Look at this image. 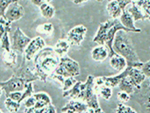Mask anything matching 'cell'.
Wrapping results in <instances>:
<instances>
[{
    "mask_svg": "<svg viewBox=\"0 0 150 113\" xmlns=\"http://www.w3.org/2000/svg\"><path fill=\"white\" fill-rule=\"evenodd\" d=\"M60 58L52 47H45L40 50L35 56L33 63L38 80L46 82L48 78L51 77L60 63Z\"/></svg>",
    "mask_w": 150,
    "mask_h": 113,
    "instance_id": "obj_1",
    "label": "cell"
},
{
    "mask_svg": "<svg viewBox=\"0 0 150 113\" xmlns=\"http://www.w3.org/2000/svg\"><path fill=\"white\" fill-rule=\"evenodd\" d=\"M119 31H124L126 32H134L133 31L125 28L119 19H111L101 23L98 26V31L93 39V42L99 46H105L110 49V57L116 53L113 50V42L115 36Z\"/></svg>",
    "mask_w": 150,
    "mask_h": 113,
    "instance_id": "obj_2",
    "label": "cell"
},
{
    "mask_svg": "<svg viewBox=\"0 0 150 113\" xmlns=\"http://www.w3.org/2000/svg\"><path fill=\"white\" fill-rule=\"evenodd\" d=\"M113 50L116 54L124 56L127 62V67L141 69L143 64L134 48L132 42L126 31H119L115 36Z\"/></svg>",
    "mask_w": 150,
    "mask_h": 113,
    "instance_id": "obj_3",
    "label": "cell"
},
{
    "mask_svg": "<svg viewBox=\"0 0 150 113\" xmlns=\"http://www.w3.org/2000/svg\"><path fill=\"white\" fill-rule=\"evenodd\" d=\"M78 100L86 103L88 109H96L100 107L98 96L95 90V79L92 75H88L86 81L81 83Z\"/></svg>",
    "mask_w": 150,
    "mask_h": 113,
    "instance_id": "obj_4",
    "label": "cell"
},
{
    "mask_svg": "<svg viewBox=\"0 0 150 113\" xmlns=\"http://www.w3.org/2000/svg\"><path fill=\"white\" fill-rule=\"evenodd\" d=\"M81 73L79 64L70 56H64L60 58V63L56 68L53 74L64 78L76 77Z\"/></svg>",
    "mask_w": 150,
    "mask_h": 113,
    "instance_id": "obj_5",
    "label": "cell"
},
{
    "mask_svg": "<svg viewBox=\"0 0 150 113\" xmlns=\"http://www.w3.org/2000/svg\"><path fill=\"white\" fill-rule=\"evenodd\" d=\"M131 99L141 106L143 113H150V82H143L142 88L131 95Z\"/></svg>",
    "mask_w": 150,
    "mask_h": 113,
    "instance_id": "obj_6",
    "label": "cell"
},
{
    "mask_svg": "<svg viewBox=\"0 0 150 113\" xmlns=\"http://www.w3.org/2000/svg\"><path fill=\"white\" fill-rule=\"evenodd\" d=\"M28 82L22 78L19 77L15 74L12 75L6 81H2L0 83L2 91L6 94V97L13 92H22L27 88Z\"/></svg>",
    "mask_w": 150,
    "mask_h": 113,
    "instance_id": "obj_7",
    "label": "cell"
},
{
    "mask_svg": "<svg viewBox=\"0 0 150 113\" xmlns=\"http://www.w3.org/2000/svg\"><path fill=\"white\" fill-rule=\"evenodd\" d=\"M31 41V39L23 32L20 28L15 30L12 39L11 49L17 54H23L24 50Z\"/></svg>",
    "mask_w": 150,
    "mask_h": 113,
    "instance_id": "obj_8",
    "label": "cell"
},
{
    "mask_svg": "<svg viewBox=\"0 0 150 113\" xmlns=\"http://www.w3.org/2000/svg\"><path fill=\"white\" fill-rule=\"evenodd\" d=\"M27 62H28V61L23 56L21 65L13 68L14 74L19 77L23 79L28 83L38 80V78L37 75H35V71H34V67L30 68L29 64H28Z\"/></svg>",
    "mask_w": 150,
    "mask_h": 113,
    "instance_id": "obj_9",
    "label": "cell"
},
{
    "mask_svg": "<svg viewBox=\"0 0 150 113\" xmlns=\"http://www.w3.org/2000/svg\"><path fill=\"white\" fill-rule=\"evenodd\" d=\"M45 46V42L42 38L38 36L31 39L30 42L28 44L27 48L24 50V54L23 56L28 61H30L32 59L35 58L36 54L44 49Z\"/></svg>",
    "mask_w": 150,
    "mask_h": 113,
    "instance_id": "obj_10",
    "label": "cell"
},
{
    "mask_svg": "<svg viewBox=\"0 0 150 113\" xmlns=\"http://www.w3.org/2000/svg\"><path fill=\"white\" fill-rule=\"evenodd\" d=\"M87 33V28L85 26L78 25L73 28L67 33V40L73 46H80L83 42Z\"/></svg>",
    "mask_w": 150,
    "mask_h": 113,
    "instance_id": "obj_11",
    "label": "cell"
},
{
    "mask_svg": "<svg viewBox=\"0 0 150 113\" xmlns=\"http://www.w3.org/2000/svg\"><path fill=\"white\" fill-rule=\"evenodd\" d=\"M24 16V9L23 7L21 4H19L18 2L12 3L6 11L5 13L4 17L7 19L10 22H14L21 19Z\"/></svg>",
    "mask_w": 150,
    "mask_h": 113,
    "instance_id": "obj_12",
    "label": "cell"
},
{
    "mask_svg": "<svg viewBox=\"0 0 150 113\" xmlns=\"http://www.w3.org/2000/svg\"><path fill=\"white\" fill-rule=\"evenodd\" d=\"M129 68L130 69H129L128 76L130 77L134 85L135 86L136 89L138 90L142 88V85L145 81L146 75L139 68H132V67H129Z\"/></svg>",
    "mask_w": 150,
    "mask_h": 113,
    "instance_id": "obj_13",
    "label": "cell"
},
{
    "mask_svg": "<svg viewBox=\"0 0 150 113\" xmlns=\"http://www.w3.org/2000/svg\"><path fill=\"white\" fill-rule=\"evenodd\" d=\"M67 110L73 111L74 113H84L88 111V107L86 103L79 100H71L62 108L61 112Z\"/></svg>",
    "mask_w": 150,
    "mask_h": 113,
    "instance_id": "obj_14",
    "label": "cell"
},
{
    "mask_svg": "<svg viewBox=\"0 0 150 113\" xmlns=\"http://www.w3.org/2000/svg\"><path fill=\"white\" fill-rule=\"evenodd\" d=\"M129 69H130V68L127 67L122 72H120L118 75H114V76H103L104 77V85L109 87H111V88L118 87L120 82H121V80L128 75Z\"/></svg>",
    "mask_w": 150,
    "mask_h": 113,
    "instance_id": "obj_15",
    "label": "cell"
},
{
    "mask_svg": "<svg viewBox=\"0 0 150 113\" xmlns=\"http://www.w3.org/2000/svg\"><path fill=\"white\" fill-rule=\"evenodd\" d=\"M120 21L121 24L125 27V28H128L132 30L134 33H140L142 31L140 28H137L134 25V21L133 17L129 13L128 10H124L122 12L121 16H120Z\"/></svg>",
    "mask_w": 150,
    "mask_h": 113,
    "instance_id": "obj_16",
    "label": "cell"
},
{
    "mask_svg": "<svg viewBox=\"0 0 150 113\" xmlns=\"http://www.w3.org/2000/svg\"><path fill=\"white\" fill-rule=\"evenodd\" d=\"M110 56V49L105 46H98L92 49L91 50V58L95 61H105Z\"/></svg>",
    "mask_w": 150,
    "mask_h": 113,
    "instance_id": "obj_17",
    "label": "cell"
},
{
    "mask_svg": "<svg viewBox=\"0 0 150 113\" xmlns=\"http://www.w3.org/2000/svg\"><path fill=\"white\" fill-rule=\"evenodd\" d=\"M110 64L113 69L118 72H123L127 68V62L126 59L117 54H114L110 57Z\"/></svg>",
    "mask_w": 150,
    "mask_h": 113,
    "instance_id": "obj_18",
    "label": "cell"
},
{
    "mask_svg": "<svg viewBox=\"0 0 150 113\" xmlns=\"http://www.w3.org/2000/svg\"><path fill=\"white\" fill-rule=\"evenodd\" d=\"M50 78L60 83L61 86H62L63 91H67L68 89H70V88H72L75 85V83L77 82V80L75 79V77L64 78L63 76H60V75H55V74H52Z\"/></svg>",
    "mask_w": 150,
    "mask_h": 113,
    "instance_id": "obj_19",
    "label": "cell"
},
{
    "mask_svg": "<svg viewBox=\"0 0 150 113\" xmlns=\"http://www.w3.org/2000/svg\"><path fill=\"white\" fill-rule=\"evenodd\" d=\"M2 61L4 62L5 65L7 68H16L17 64V54L16 52L11 49L10 51L4 50L2 53Z\"/></svg>",
    "mask_w": 150,
    "mask_h": 113,
    "instance_id": "obj_20",
    "label": "cell"
},
{
    "mask_svg": "<svg viewBox=\"0 0 150 113\" xmlns=\"http://www.w3.org/2000/svg\"><path fill=\"white\" fill-rule=\"evenodd\" d=\"M33 96L36 99V104L35 106V109H41L52 104L51 97L46 93L40 92L37 94H34Z\"/></svg>",
    "mask_w": 150,
    "mask_h": 113,
    "instance_id": "obj_21",
    "label": "cell"
},
{
    "mask_svg": "<svg viewBox=\"0 0 150 113\" xmlns=\"http://www.w3.org/2000/svg\"><path fill=\"white\" fill-rule=\"evenodd\" d=\"M106 10L112 19L120 18V16H121L122 12H123L117 0H112L111 2H108L107 6H106Z\"/></svg>",
    "mask_w": 150,
    "mask_h": 113,
    "instance_id": "obj_22",
    "label": "cell"
},
{
    "mask_svg": "<svg viewBox=\"0 0 150 113\" xmlns=\"http://www.w3.org/2000/svg\"><path fill=\"white\" fill-rule=\"evenodd\" d=\"M118 87H119V89L120 91L126 92L130 95H132L134 92L138 90L136 89L135 86L134 85V83L132 82V81H131L128 75L121 80V82H120Z\"/></svg>",
    "mask_w": 150,
    "mask_h": 113,
    "instance_id": "obj_23",
    "label": "cell"
},
{
    "mask_svg": "<svg viewBox=\"0 0 150 113\" xmlns=\"http://www.w3.org/2000/svg\"><path fill=\"white\" fill-rule=\"evenodd\" d=\"M70 43L68 42L67 40L59 39L57 41L53 49L59 57H63L67 54L68 50L70 49Z\"/></svg>",
    "mask_w": 150,
    "mask_h": 113,
    "instance_id": "obj_24",
    "label": "cell"
},
{
    "mask_svg": "<svg viewBox=\"0 0 150 113\" xmlns=\"http://www.w3.org/2000/svg\"><path fill=\"white\" fill-rule=\"evenodd\" d=\"M128 12L131 14V15L132 16L134 21L147 20V16L145 14L144 11L141 9L140 7L137 6L136 4H134V3H132L131 7L129 8Z\"/></svg>",
    "mask_w": 150,
    "mask_h": 113,
    "instance_id": "obj_25",
    "label": "cell"
},
{
    "mask_svg": "<svg viewBox=\"0 0 150 113\" xmlns=\"http://www.w3.org/2000/svg\"><path fill=\"white\" fill-rule=\"evenodd\" d=\"M81 82L77 81L72 88H70V89H68L67 91H63V97H70L73 100H78L80 94H81Z\"/></svg>",
    "mask_w": 150,
    "mask_h": 113,
    "instance_id": "obj_26",
    "label": "cell"
},
{
    "mask_svg": "<svg viewBox=\"0 0 150 113\" xmlns=\"http://www.w3.org/2000/svg\"><path fill=\"white\" fill-rule=\"evenodd\" d=\"M39 9L42 16L46 19H52L56 13V9L53 7V6H52L51 4H49L48 2L43 3L39 7Z\"/></svg>",
    "mask_w": 150,
    "mask_h": 113,
    "instance_id": "obj_27",
    "label": "cell"
},
{
    "mask_svg": "<svg viewBox=\"0 0 150 113\" xmlns=\"http://www.w3.org/2000/svg\"><path fill=\"white\" fill-rule=\"evenodd\" d=\"M95 90L97 94H98L101 97H103V99H105L106 101H109L111 97H112V89L111 87H109L107 86H101L99 87H95Z\"/></svg>",
    "mask_w": 150,
    "mask_h": 113,
    "instance_id": "obj_28",
    "label": "cell"
},
{
    "mask_svg": "<svg viewBox=\"0 0 150 113\" xmlns=\"http://www.w3.org/2000/svg\"><path fill=\"white\" fill-rule=\"evenodd\" d=\"M5 105H6L7 110L9 111L10 113H16L20 110V108H21V103L13 101L9 97H6Z\"/></svg>",
    "mask_w": 150,
    "mask_h": 113,
    "instance_id": "obj_29",
    "label": "cell"
},
{
    "mask_svg": "<svg viewBox=\"0 0 150 113\" xmlns=\"http://www.w3.org/2000/svg\"><path fill=\"white\" fill-rule=\"evenodd\" d=\"M36 31L38 32L43 34V35H50L54 31V26L51 23H45L43 24H40L37 27Z\"/></svg>",
    "mask_w": 150,
    "mask_h": 113,
    "instance_id": "obj_30",
    "label": "cell"
},
{
    "mask_svg": "<svg viewBox=\"0 0 150 113\" xmlns=\"http://www.w3.org/2000/svg\"><path fill=\"white\" fill-rule=\"evenodd\" d=\"M12 22L9 21L7 19H6L4 16H1L0 17V27H1V30H0V35H3L5 32L10 33L12 31Z\"/></svg>",
    "mask_w": 150,
    "mask_h": 113,
    "instance_id": "obj_31",
    "label": "cell"
},
{
    "mask_svg": "<svg viewBox=\"0 0 150 113\" xmlns=\"http://www.w3.org/2000/svg\"><path fill=\"white\" fill-rule=\"evenodd\" d=\"M1 38V48L2 49L10 51L11 50V44L9 39V33L5 32L3 35H0Z\"/></svg>",
    "mask_w": 150,
    "mask_h": 113,
    "instance_id": "obj_32",
    "label": "cell"
},
{
    "mask_svg": "<svg viewBox=\"0 0 150 113\" xmlns=\"http://www.w3.org/2000/svg\"><path fill=\"white\" fill-rule=\"evenodd\" d=\"M19 0H0V13L1 16H4L5 13L8 7L13 2H18Z\"/></svg>",
    "mask_w": 150,
    "mask_h": 113,
    "instance_id": "obj_33",
    "label": "cell"
},
{
    "mask_svg": "<svg viewBox=\"0 0 150 113\" xmlns=\"http://www.w3.org/2000/svg\"><path fill=\"white\" fill-rule=\"evenodd\" d=\"M34 95V88H33V82H29L27 85V88L23 91L22 97H21V103L22 101H25L26 99H28V97L33 96Z\"/></svg>",
    "mask_w": 150,
    "mask_h": 113,
    "instance_id": "obj_34",
    "label": "cell"
},
{
    "mask_svg": "<svg viewBox=\"0 0 150 113\" xmlns=\"http://www.w3.org/2000/svg\"><path fill=\"white\" fill-rule=\"evenodd\" d=\"M116 113H137L135 110L133 108L129 107V106L125 105L124 104L120 103L117 104V109H116Z\"/></svg>",
    "mask_w": 150,
    "mask_h": 113,
    "instance_id": "obj_35",
    "label": "cell"
},
{
    "mask_svg": "<svg viewBox=\"0 0 150 113\" xmlns=\"http://www.w3.org/2000/svg\"><path fill=\"white\" fill-rule=\"evenodd\" d=\"M117 96L118 100L120 101V103L123 104L126 103V102H128V101L131 99V95H130V94L124 91L118 92Z\"/></svg>",
    "mask_w": 150,
    "mask_h": 113,
    "instance_id": "obj_36",
    "label": "cell"
},
{
    "mask_svg": "<svg viewBox=\"0 0 150 113\" xmlns=\"http://www.w3.org/2000/svg\"><path fill=\"white\" fill-rule=\"evenodd\" d=\"M35 112L36 113H56V109L55 106L51 104L49 105L46 106L43 108L41 109H35Z\"/></svg>",
    "mask_w": 150,
    "mask_h": 113,
    "instance_id": "obj_37",
    "label": "cell"
},
{
    "mask_svg": "<svg viewBox=\"0 0 150 113\" xmlns=\"http://www.w3.org/2000/svg\"><path fill=\"white\" fill-rule=\"evenodd\" d=\"M35 104H36V99L34 96L30 97L24 101V105H25L26 108H35Z\"/></svg>",
    "mask_w": 150,
    "mask_h": 113,
    "instance_id": "obj_38",
    "label": "cell"
},
{
    "mask_svg": "<svg viewBox=\"0 0 150 113\" xmlns=\"http://www.w3.org/2000/svg\"><path fill=\"white\" fill-rule=\"evenodd\" d=\"M22 95H23V93H22V92H13V93H11V94H9L7 97H9V98H11L12 100H13V101H17L19 103H21V97H22Z\"/></svg>",
    "mask_w": 150,
    "mask_h": 113,
    "instance_id": "obj_39",
    "label": "cell"
},
{
    "mask_svg": "<svg viewBox=\"0 0 150 113\" xmlns=\"http://www.w3.org/2000/svg\"><path fill=\"white\" fill-rule=\"evenodd\" d=\"M141 70L142 71L143 73L146 75V77L150 78V60L143 64Z\"/></svg>",
    "mask_w": 150,
    "mask_h": 113,
    "instance_id": "obj_40",
    "label": "cell"
},
{
    "mask_svg": "<svg viewBox=\"0 0 150 113\" xmlns=\"http://www.w3.org/2000/svg\"><path fill=\"white\" fill-rule=\"evenodd\" d=\"M117 2L119 3V5L121 7L122 10L124 11L126 9V6L129 4H132L133 1L132 0H117Z\"/></svg>",
    "mask_w": 150,
    "mask_h": 113,
    "instance_id": "obj_41",
    "label": "cell"
},
{
    "mask_svg": "<svg viewBox=\"0 0 150 113\" xmlns=\"http://www.w3.org/2000/svg\"><path fill=\"white\" fill-rule=\"evenodd\" d=\"M88 113H104V112H103V109L99 107V108H96V109H88Z\"/></svg>",
    "mask_w": 150,
    "mask_h": 113,
    "instance_id": "obj_42",
    "label": "cell"
},
{
    "mask_svg": "<svg viewBox=\"0 0 150 113\" xmlns=\"http://www.w3.org/2000/svg\"><path fill=\"white\" fill-rule=\"evenodd\" d=\"M87 1H88V0H73V2H74L75 5H79L87 2Z\"/></svg>",
    "mask_w": 150,
    "mask_h": 113,
    "instance_id": "obj_43",
    "label": "cell"
},
{
    "mask_svg": "<svg viewBox=\"0 0 150 113\" xmlns=\"http://www.w3.org/2000/svg\"><path fill=\"white\" fill-rule=\"evenodd\" d=\"M24 113H36L35 112V108H26L25 112Z\"/></svg>",
    "mask_w": 150,
    "mask_h": 113,
    "instance_id": "obj_44",
    "label": "cell"
},
{
    "mask_svg": "<svg viewBox=\"0 0 150 113\" xmlns=\"http://www.w3.org/2000/svg\"><path fill=\"white\" fill-rule=\"evenodd\" d=\"M61 113H74L73 111H70V110H67V111H64V112H61Z\"/></svg>",
    "mask_w": 150,
    "mask_h": 113,
    "instance_id": "obj_45",
    "label": "cell"
},
{
    "mask_svg": "<svg viewBox=\"0 0 150 113\" xmlns=\"http://www.w3.org/2000/svg\"><path fill=\"white\" fill-rule=\"evenodd\" d=\"M42 1H43L44 2H48V3H49V2H52V0H42Z\"/></svg>",
    "mask_w": 150,
    "mask_h": 113,
    "instance_id": "obj_46",
    "label": "cell"
},
{
    "mask_svg": "<svg viewBox=\"0 0 150 113\" xmlns=\"http://www.w3.org/2000/svg\"><path fill=\"white\" fill-rule=\"evenodd\" d=\"M132 1H133V2H132V3H137V2H140L141 0H132Z\"/></svg>",
    "mask_w": 150,
    "mask_h": 113,
    "instance_id": "obj_47",
    "label": "cell"
},
{
    "mask_svg": "<svg viewBox=\"0 0 150 113\" xmlns=\"http://www.w3.org/2000/svg\"><path fill=\"white\" fill-rule=\"evenodd\" d=\"M96 1H97V2H103L104 0H96Z\"/></svg>",
    "mask_w": 150,
    "mask_h": 113,
    "instance_id": "obj_48",
    "label": "cell"
},
{
    "mask_svg": "<svg viewBox=\"0 0 150 113\" xmlns=\"http://www.w3.org/2000/svg\"><path fill=\"white\" fill-rule=\"evenodd\" d=\"M107 1H108V2H111V1H112V0H107Z\"/></svg>",
    "mask_w": 150,
    "mask_h": 113,
    "instance_id": "obj_49",
    "label": "cell"
},
{
    "mask_svg": "<svg viewBox=\"0 0 150 113\" xmlns=\"http://www.w3.org/2000/svg\"><path fill=\"white\" fill-rule=\"evenodd\" d=\"M0 113H3V112H2V110L0 111Z\"/></svg>",
    "mask_w": 150,
    "mask_h": 113,
    "instance_id": "obj_50",
    "label": "cell"
},
{
    "mask_svg": "<svg viewBox=\"0 0 150 113\" xmlns=\"http://www.w3.org/2000/svg\"><path fill=\"white\" fill-rule=\"evenodd\" d=\"M84 113H88V112H84Z\"/></svg>",
    "mask_w": 150,
    "mask_h": 113,
    "instance_id": "obj_51",
    "label": "cell"
},
{
    "mask_svg": "<svg viewBox=\"0 0 150 113\" xmlns=\"http://www.w3.org/2000/svg\"><path fill=\"white\" fill-rule=\"evenodd\" d=\"M30 2H31V1H32V0H30Z\"/></svg>",
    "mask_w": 150,
    "mask_h": 113,
    "instance_id": "obj_52",
    "label": "cell"
}]
</instances>
